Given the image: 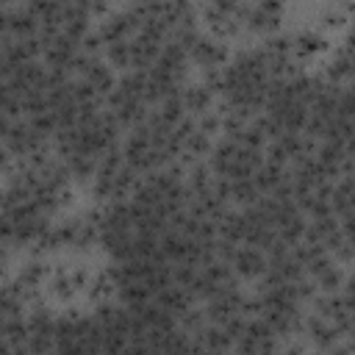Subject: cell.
I'll list each match as a JSON object with an SVG mask.
<instances>
[{
	"instance_id": "1",
	"label": "cell",
	"mask_w": 355,
	"mask_h": 355,
	"mask_svg": "<svg viewBox=\"0 0 355 355\" xmlns=\"http://www.w3.org/2000/svg\"><path fill=\"white\" fill-rule=\"evenodd\" d=\"M230 266H233V275L241 283H252V280H261L263 277V272L269 269V258H266L263 250L250 247V244H241L239 252H236V258L230 261Z\"/></svg>"
}]
</instances>
